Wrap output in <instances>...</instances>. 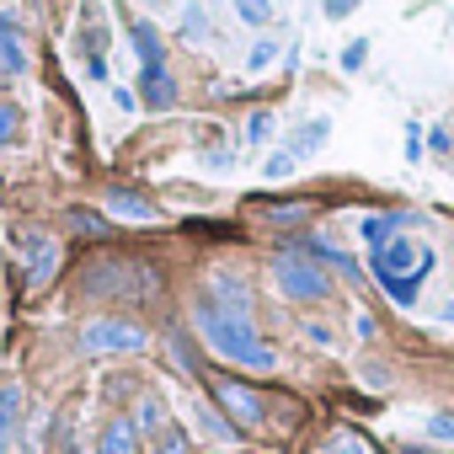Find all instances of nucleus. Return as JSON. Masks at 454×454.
<instances>
[{
	"instance_id": "26",
	"label": "nucleus",
	"mask_w": 454,
	"mask_h": 454,
	"mask_svg": "<svg viewBox=\"0 0 454 454\" xmlns=\"http://www.w3.org/2000/svg\"><path fill=\"white\" fill-rule=\"evenodd\" d=\"M155 454H187V433H176V427H171V433L160 438V449H155Z\"/></svg>"
},
{
	"instance_id": "28",
	"label": "nucleus",
	"mask_w": 454,
	"mask_h": 454,
	"mask_svg": "<svg viewBox=\"0 0 454 454\" xmlns=\"http://www.w3.org/2000/svg\"><path fill=\"white\" fill-rule=\"evenodd\" d=\"M321 6H326V17H348V12L358 6V0H321Z\"/></svg>"
},
{
	"instance_id": "15",
	"label": "nucleus",
	"mask_w": 454,
	"mask_h": 454,
	"mask_svg": "<svg viewBox=\"0 0 454 454\" xmlns=\"http://www.w3.org/2000/svg\"><path fill=\"white\" fill-rule=\"evenodd\" d=\"M17 406H22V390H0V454L12 449V433H17Z\"/></svg>"
},
{
	"instance_id": "14",
	"label": "nucleus",
	"mask_w": 454,
	"mask_h": 454,
	"mask_svg": "<svg viewBox=\"0 0 454 454\" xmlns=\"http://www.w3.org/2000/svg\"><path fill=\"white\" fill-rule=\"evenodd\" d=\"M129 38H134L139 59H145V70H150V65H166V54H160V38H155V27H150V22H134V27H129Z\"/></svg>"
},
{
	"instance_id": "3",
	"label": "nucleus",
	"mask_w": 454,
	"mask_h": 454,
	"mask_svg": "<svg viewBox=\"0 0 454 454\" xmlns=\"http://www.w3.org/2000/svg\"><path fill=\"white\" fill-rule=\"evenodd\" d=\"M86 289H91V294L150 300V294L160 289V278H155V268H145V262H91V273H86Z\"/></svg>"
},
{
	"instance_id": "18",
	"label": "nucleus",
	"mask_w": 454,
	"mask_h": 454,
	"mask_svg": "<svg viewBox=\"0 0 454 454\" xmlns=\"http://www.w3.org/2000/svg\"><path fill=\"white\" fill-rule=\"evenodd\" d=\"M70 231H75V236H91V241H102V236H107V224H102L91 208H70Z\"/></svg>"
},
{
	"instance_id": "16",
	"label": "nucleus",
	"mask_w": 454,
	"mask_h": 454,
	"mask_svg": "<svg viewBox=\"0 0 454 454\" xmlns=\"http://www.w3.org/2000/svg\"><path fill=\"white\" fill-rule=\"evenodd\" d=\"M321 139H326V118H310L300 134H294V145H289V155L300 160V155H316L321 150Z\"/></svg>"
},
{
	"instance_id": "2",
	"label": "nucleus",
	"mask_w": 454,
	"mask_h": 454,
	"mask_svg": "<svg viewBox=\"0 0 454 454\" xmlns=\"http://www.w3.org/2000/svg\"><path fill=\"white\" fill-rule=\"evenodd\" d=\"M369 268H374V278L385 284V294L395 305H417V289H422V278L433 268V252L427 247H411V241H390V247L374 252Z\"/></svg>"
},
{
	"instance_id": "11",
	"label": "nucleus",
	"mask_w": 454,
	"mask_h": 454,
	"mask_svg": "<svg viewBox=\"0 0 454 454\" xmlns=\"http://www.w3.org/2000/svg\"><path fill=\"white\" fill-rule=\"evenodd\" d=\"M107 208H113V214H123V219H155V203H150V198H139L134 187H107Z\"/></svg>"
},
{
	"instance_id": "27",
	"label": "nucleus",
	"mask_w": 454,
	"mask_h": 454,
	"mask_svg": "<svg viewBox=\"0 0 454 454\" xmlns=\"http://www.w3.org/2000/svg\"><path fill=\"white\" fill-rule=\"evenodd\" d=\"M247 134H252V139H268V134H273V118H268V113H257V118L247 123Z\"/></svg>"
},
{
	"instance_id": "13",
	"label": "nucleus",
	"mask_w": 454,
	"mask_h": 454,
	"mask_svg": "<svg viewBox=\"0 0 454 454\" xmlns=\"http://www.w3.org/2000/svg\"><path fill=\"white\" fill-rule=\"evenodd\" d=\"M257 208H262V214H273L278 224H300L316 203H310V198H289V203H278V198H257Z\"/></svg>"
},
{
	"instance_id": "10",
	"label": "nucleus",
	"mask_w": 454,
	"mask_h": 454,
	"mask_svg": "<svg viewBox=\"0 0 454 454\" xmlns=\"http://www.w3.org/2000/svg\"><path fill=\"white\" fill-rule=\"evenodd\" d=\"M139 97L155 107V113H166L171 102H176V86H171V75H166V65H150L145 70V81H139Z\"/></svg>"
},
{
	"instance_id": "20",
	"label": "nucleus",
	"mask_w": 454,
	"mask_h": 454,
	"mask_svg": "<svg viewBox=\"0 0 454 454\" xmlns=\"http://www.w3.org/2000/svg\"><path fill=\"white\" fill-rule=\"evenodd\" d=\"M273 54H278V43H268V38H262V43L247 54V70H268V65H273Z\"/></svg>"
},
{
	"instance_id": "24",
	"label": "nucleus",
	"mask_w": 454,
	"mask_h": 454,
	"mask_svg": "<svg viewBox=\"0 0 454 454\" xmlns=\"http://www.w3.org/2000/svg\"><path fill=\"white\" fill-rule=\"evenodd\" d=\"M182 33H187V38H203V33H208V22H203V12H198V6L182 17Z\"/></svg>"
},
{
	"instance_id": "1",
	"label": "nucleus",
	"mask_w": 454,
	"mask_h": 454,
	"mask_svg": "<svg viewBox=\"0 0 454 454\" xmlns=\"http://www.w3.org/2000/svg\"><path fill=\"white\" fill-rule=\"evenodd\" d=\"M198 332L208 337V348H214L219 358H231V364H247V369H273V364H278L273 348L257 337V326H252L247 310H231V305L203 300V305H198Z\"/></svg>"
},
{
	"instance_id": "6",
	"label": "nucleus",
	"mask_w": 454,
	"mask_h": 454,
	"mask_svg": "<svg viewBox=\"0 0 454 454\" xmlns=\"http://www.w3.org/2000/svg\"><path fill=\"white\" fill-rule=\"evenodd\" d=\"M208 390H214V401H219L224 411H231V422H241V427H257V422H262V395H257L252 385L214 374V380H208Z\"/></svg>"
},
{
	"instance_id": "23",
	"label": "nucleus",
	"mask_w": 454,
	"mask_h": 454,
	"mask_svg": "<svg viewBox=\"0 0 454 454\" xmlns=\"http://www.w3.org/2000/svg\"><path fill=\"white\" fill-rule=\"evenodd\" d=\"M262 171H268V176H289V171H294V155H289V150H278V155H268V166H262Z\"/></svg>"
},
{
	"instance_id": "17",
	"label": "nucleus",
	"mask_w": 454,
	"mask_h": 454,
	"mask_svg": "<svg viewBox=\"0 0 454 454\" xmlns=\"http://www.w3.org/2000/svg\"><path fill=\"white\" fill-rule=\"evenodd\" d=\"M332 454H380V449H374L369 438H358L353 427H337V433H332Z\"/></svg>"
},
{
	"instance_id": "25",
	"label": "nucleus",
	"mask_w": 454,
	"mask_h": 454,
	"mask_svg": "<svg viewBox=\"0 0 454 454\" xmlns=\"http://www.w3.org/2000/svg\"><path fill=\"white\" fill-rule=\"evenodd\" d=\"M364 54H369V43H364V38H358V43H348V49H342V70H358V65H364Z\"/></svg>"
},
{
	"instance_id": "5",
	"label": "nucleus",
	"mask_w": 454,
	"mask_h": 454,
	"mask_svg": "<svg viewBox=\"0 0 454 454\" xmlns=\"http://www.w3.org/2000/svg\"><path fill=\"white\" fill-rule=\"evenodd\" d=\"M139 348H145V326H134V321L102 316L81 332V353H139Z\"/></svg>"
},
{
	"instance_id": "7",
	"label": "nucleus",
	"mask_w": 454,
	"mask_h": 454,
	"mask_svg": "<svg viewBox=\"0 0 454 454\" xmlns=\"http://www.w3.org/2000/svg\"><path fill=\"white\" fill-rule=\"evenodd\" d=\"M0 70H6V75L27 70V38H22L17 12H0Z\"/></svg>"
},
{
	"instance_id": "4",
	"label": "nucleus",
	"mask_w": 454,
	"mask_h": 454,
	"mask_svg": "<svg viewBox=\"0 0 454 454\" xmlns=\"http://www.w3.org/2000/svg\"><path fill=\"white\" fill-rule=\"evenodd\" d=\"M273 278H278V289H284L289 300H305V305H316V300H326V294H332L326 268H316V262H310V257H300V252H284V257L273 262Z\"/></svg>"
},
{
	"instance_id": "9",
	"label": "nucleus",
	"mask_w": 454,
	"mask_h": 454,
	"mask_svg": "<svg viewBox=\"0 0 454 454\" xmlns=\"http://www.w3.org/2000/svg\"><path fill=\"white\" fill-rule=\"evenodd\" d=\"M97 454H139V427L129 417H113L97 438Z\"/></svg>"
},
{
	"instance_id": "8",
	"label": "nucleus",
	"mask_w": 454,
	"mask_h": 454,
	"mask_svg": "<svg viewBox=\"0 0 454 454\" xmlns=\"http://www.w3.org/2000/svg\"><path fill=\"white\" fill-rule=\"evenodd\" d=\"M22 247L33 252V278H27V284L43 289V284L54 278V268H59V247H54L49 236H33V231H22Z\"/></svg>"
},
{
	"instance_id": "19",
	"label": "nucleus",
	"mask_w": 454,
	"mask_h": 454,
	"mask_svg": "<svg viewBox=\"0 0 454 454\" xmlns=\"http://www.w3.org/2000/svg\"><path fill=\"white\" fill-rule=\"evenodd\" d=\"M17 129H22V113H17L12 102H0V145H12V139H17Z\"/></svg>"
},
{
	"instance_id": "29",
	"label": "nucleus",
	"mask_w": 454,
	"mask_h": 454,
	"mask_svg": "<svg viewBox=\"0 0 454 454\" xmlns=\"http://www.w3.org/2000/svg\"><path fill=\"white\" fill-rule=\"evenodd\" d=\"M433 438H454V422L449 417H433Z\"/></svg>"
},
{
	"instance_id": "12",
	"label": "nucleus",
	"mask_w": 454,
	"mask_h": 454,
	"mask_svg": "<svg viewBox=\"0 0 454 454\" xmlns=\"http://www.w3.org/2000/svg\"><path fill=\"white\" fill-rule=\"evenodd\" d=\"M406 219H395V214H369L358 231H364V241H369V252H380V247H390V236L401 231Z\"/></svg>"
},
{
	"instance_id": "21",
	"label": "nucleus",
	"mask_w": 454,
	"mask_h": 454,
	"mask_svg": "<svg viewBox=\"0 0 454 454\" xmlns=\"http://www.w3.org/2000/svg\"><path fill=\"white\" fill-rule=\"evenodd\" d=\"M236 12H241L252 27H262V22H268V0H236Z\"/></svg>"
},
{
	"instance_id": "22",
	"label": "nucleus",
	"mask_w": 454,
	"mask_h": 454,
	"mask_svg": "<svg viewBox=\"0 0 454 454\" xmlns=\"http://www.w3.org/2000/svg\"><path fill=\"white\" fill-rule=\"evenodd\" d=\"M139 422H145V427H150V433H155V427H160V422H166V406H160V401H155V395H150V401H145V406H139Z\"/></svg>"
}]
</instances>
